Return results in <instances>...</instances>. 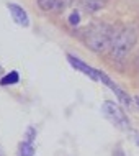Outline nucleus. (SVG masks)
Returning <instances> with one entry per match:
<instances>
[{"mask_svg": "<svg viewBox=\"0 0 139 156\" xmlns=\"http://www.w3.org/2000/svg\"><path fill=\"white\" fill-rule=\"evenodd\" d=\"M115 28L108 23H92L87 25V28L82 33L83 44L93 53H105L110 49L113 36H115Z\"/></svg>", "mask_w": 139, "mask_h": 156, "instance_id": "f257e3e1", "label": "nucleus"}, {"mask_svg": "<svg viewBox=\"0 0 139 156\" xmlns=\"http://www.w3.org/2000/svg\"><path fill=\"white\" fill-rule=\"evenodd\" d=\"M136 43H137V31L133 27H123L115 31L108 54L115 61H124L126 56L136 46Z\"/></svg>", "mask_w": 139, "mask_h": 156, "instance_id": "f03ea898", "label": "nucleus"}, {"mask_svg": "<svg viewBox=\"0 0 139 156\" xmlns=\"http://www.w3.org/2000/svg\"><path fill=\"white\" fill-rule=\"evenodd\" d=\"M102 110L105 113V117H107L116 128L123 130V132H128V130L131 128V122H129V119L126 117V113L123 112V108H121L116 102H113V100H105L103 105H102Z\"/></svg>", "mask_w": 139, "mask_h": 156, "instance_id": "7ed1b4c3", "label": "nucleus"}, {"mask_svg": "<svg viewBox=\"0 0 139 156\" xmlns=\"http://www.w3.org/2000/svg\"><path fill=\"white\" fill-rule=\"evenodd\" d=\"M98 82H103L107 87H110V89H111L113 92H115V95L118 97V100H120V104L123 105V107H128V108L131 107V104H133L131 95H129L128 92H124L120 86H118V84L113 82L111 79L103 73V71H98Z\"/></svg>", "mask_w": 139, "mask_h": 156, "instance_id": "20e7f679", "label": "nucleus"}, {"mask_svg": "<svg viewBox=\"0 0 139 156\" xmlns=\"http://www.w3.org/2000/svg\"><path fill=\"white\" fill-rule=\"evenodd\" d=\"M67 61H69V64L74 67V69L80 71L82 74L88 76V79H92V81L98 82V69H93L92 66H88L87 62H83L82 59H79V58L72 56V54H69L67 56Z\"/></svg>", "mask_w": 139, "mask_h": 156, "instance_id": "39448f33", "label": "nucleus"}, {"mask_svg": "<svg viewBox=\"0 0 139 156\" xmlns=\"http://www.w3.org/2000/svg\"><path fill=\"white\" fill-rule=\"evenodd\" d=\"M7 8H8V12H10L12 18H13L20 27H23V28L29 27V16H28L26 10H25L23 7L16 5V3H7Z\"/></svg>", "mask_w": 139, "mask_h": 156, "instance_id": "423d86ee", "label": "nucleus"}, {"mask_svg": "<svg viewBox=\"0 0 139 156\" xmlns=\"http://www.w3.org/2000/svg\"><path fill=\"white\" fill-rule=\"evenodd\" d=\"M108 2H110V0H79L80 7L85 12H88V13H97V12H100L102 8H105L108 5Z\"/></svg>", "mask_w": 139, "mask_h": 156, "instance_id": "0eeeda50", "label": "nucleus"}, {"mask_svg": "<svg viewBox=\"0 0 139 156\" xmlns=\"http://www.w3.org/2000/svg\"><path fill=\"white\" fill-rule=\"evenodd\" d=\"M18 156H35V146L33 141H22L18 146Z\"/></svg>", "mask_w": 139, "mask_h": 156, "instance_id": "6e6552de", "label": "nucleus"}, {"mask_svg": "<svg viewBox=\"0 0 139 156\" xmlns=\"http://www.w3.org/2000/svg\"><path fill=\"white\" fill-rule=\"evenodd\" d=\"M18 81H20V74L16 73V71H12V73L3 76L0 84H2V86H13V84H18Z\"/></svg>", "mask_w": 139, "mask_h": 156, "instance_id": "1a4fd4ad", "label": "nucleus"}, {"mask_svg": "<svg viewBox=\"0 0 139 156\" xmlns=\"http://www.w3.org/2000/svg\"><path fill=\"white\" fill-rule=\"evenodd\" d=\"M36 3H38V7H39L43 12H51V10L56 8L57 0H36Z\"/></svg>", "mask_w": 139, "mask_h": 156, "instance_id": "9d476101", "label": "nucleus"}, {"mask_svg": "<svg viewBox=\"0 0 139 156\" xmlns=\"http://www.w3.org/2000/svg\"><path fill=\"white\" fill-rule=\"evenodd\" d=\"M74 2H75V0H57V5H56L54 10H56L57 13H62V12H66L69 7H72Z\"/></svg>", "mask_w": 139, "mask_h": 156, "instance_id": "9b49d317", "label": "nucleus"}, {"mask_svg": "<svg viewBox=\"0 0 139 156\" xmlns=\"http://www.w3.org/2000/svg\"><path fill=\"white\" fill-rule=\"evenodd\" d=\"M79 23H80V13H79V10H74L69 15V25L70 27H77Z\"/></svg>", "mask_w": 139, "mask_h": 156, "instance_id": "f8f14e48", "label": "nucleus"}, {"mask_svg": "<svg viewBox=\"0 0 139 156\" xmlns=\"http://www.w3.org/2000/svg\"><path fill=\"white\" fill-rule=\"evenodd\" d=\"M26 136H28V141H33L36 138V130L33 128V126H28L26 130Z\"/></svg>", "mask_w": 139, "mask_h": 156, "instance_id": "ddd939ff", "label": "nucleus"}, {"mask_svg": "<svg viewBox=\"0 0 139 156\" xmlns=\"http://www.w3.org/2000/svg\"><path fill=\"white\" fill-rule=\"evenodd\" d=\"M133 102L136 104V107H137V110H139V95H136V97H133Z\"/></svg>", "mask_w": 139, "mask_h": 156, "instance_id": "4468645a", "label": "nucleus"}, {"mask_svg": "<svg viewBox=\"0 0 139 156\" xmlns=\"http://www.w3.org/2000/svg\"><path fill=\"white\" fill-rule=\"evenodd\" d=\"M134 66H136V67H137V69H139V53H137V56H136V59H134Z\"/></svg>", "mask_w": 139, "mask_h": 156, "instance_id": "2eb2a0df", "label": "nucleus"}, {"mask_svg": "<svg viewBox=\"0 0 139 156\" xmlns=\"http://www.w3.org/2000/svg\"><path fill=\"white\" fill-rule=\"evenodd\" d=\"M134 141H136V145L139 146V133H136V136H134Z\"/></svg>", "mask_w": 139, "mask_h": 156, "instance_id": "dca6fc26", "label": "nucleus"}, {"mask_svg": "<svg viewBox=\"0 0 139 156\" xmlns=\"http://www.w3.org/2000/svg\"><path fill=\"white\" fill-rule=\"evenodd\" d=\"M0 73H2V66H0Z\"/></svg>", "mask_w": 139, "mask_h": 156, "instance_id": "f3484780", "label": "nucleus"}]
</instances>
